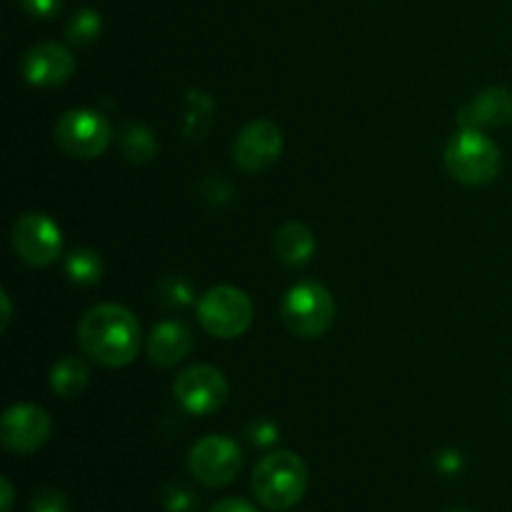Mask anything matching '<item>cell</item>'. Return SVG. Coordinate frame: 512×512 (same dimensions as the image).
<instances>
[{
	"label": "cell",
	"mask_w": 512,
	"mask_h": 512,
	"mask_svg": "<svg viewBox=\"0 0 512 512\" xmlns=\"http://www.w3.org/2000/svg\"><path fill=\"white\" fill-rule=\"evenodd\" d=\"M140 323L128 308L103 303L80 318L78 343L83 353L105 368H123L140 353Z\"/></svg>",
	"instance_id": "cell-1"
},
{
	"label": "cell",
	"mask_w": 512,
	"mask_h": 512,
	"mask_svg": "<svg viewBox=\"0 0 512 512\" xmlns=\"http://www.w3.org/2000/svg\"><path fill=\"white\" fill-rule=\"evenodd\" d=\"M250 488L263 508L290 510L303 500L305 488H308V470L295 453L275 450L255 465Z\"/></svg>",
	"instance_id": "cell-2"
},
{
	"label": "cell",
	"mask_w": 512,
	"mask_h": 512,
	"mask_svg": "<svg viewBox=\"0 0 512 512\" xmlns=\"http://www.w3.org/2000/svg\"><path fill=\"white\" fill-rule=\"evenodd\" d=\"M445 168L450 178L463 185H488L503 170V153L483 135V130H463L453 135L445 148Z\"/></svg>",
	"instance_id": "cell-3"
},
{
	"label": "cell",
	"mask_w": 512,
	"mask_h": 512,
	"mask_svg": "<svg viewBox=\"0 0 512 512\" xmlns=\"http://www.w3.org/2000/svg\"><path fill=\"white\" fill-rule=\"evenodd\" d=\"M280 318L285 328L305 340L320 338L335 320V298L323 283L303 280L285 293L280 305Z\"/></svg>",
	"instance_id": "cell-4"
},
{
	"label": "cell",
	"mask_w": 512,
	"mask_h": 512,
	"mask_svg": "<svg viewBox=\"0 0 512 512\" xmlns=\"http://www.w3.org/2000/svg\"><path fill=\"white\" fill-rule=\"evenodd\" d=\"M253 315L250 298L233 285H215L198 300L200 328L220 340H233L248 333Z\"/></svg>",
	"instance_id": "cell-5"
},
{
	"label": "cell",
	"mask_w": 512,
	"mask_h": 512,
	"mask_svg": "<svg viewBox=\"0 0 512 512\" xmlns=\"http://www.w3.org/2000/svg\"><path fill=\"white\" fill-rule=\"evenodd\" d=\"M113 128L100 113L88 108H73L55 123V143L65 155L78 160H93L108 150Z\"/></svg>",
	"instance_id": "cell-6"
},
{
	"label": "cell",
	"mask_w": 512,
	"mask_h": 512,
	"mask_svg": "<svg viewBox=\"0 0 512 512\" xmlns=\"http://www.w3.org/2000/svg\"><path fill=\"white\" fill-rule=\"evenodd\" d=\"M188 470L198 483L208 488H225L243 470L240 445L225 435H208L190 448Z\"/></svg>",
	"instance_id": "cell-7"
},
{
	"label": "cell",
	"mask_w": 512,
	"mask_h": 512,
	"mask_svg": "<svg viewBox=\"0 0 512 512\" xmlns=\"http://www.w3.org/2000/svg\"><path fill=\"white\" fill-rule=\"evenodd\" d=\"M10 243H13L15 255L30 268H45V265L55 263L63 253L60 228L45 213L20 215L10 230Z\"/></svg>",
	"instance_id": "cell-8"
},
{
	"label": "cell",
	"mask_w": 512,
	"mask_h": 512,
	"mask_svg": "<svg viewBox=\"0 0 512 512\" xmlns=\"http://www.w3.org/2000/svg\"><path fill=\"white\" fill-rule=\"evenodd\" d=\"M228 380L213 365H190L175 378L173 395L188 415H210L228 400Z\"/></svg>",
	"instance_id": "cell-9"
},
{
	"label": "cell",
	"mask_w": 512,
	"mask_h": 512,
	"mask_svg": "<svg viewBox=\"0 0 512 512\" xmlns=\"http://www.w3.org/2000/svg\"><path fill=\"white\" fill-rule=\"evenodd\" d=\"M283 153V130L273 120H253L233 143V160L243 173L255 175L273 168Z\"/></svg>",
	"instance_id": "cell-10"
},
{
	"label": "cell",
	"mask_w": 512,
	"mask_h": 512,
	"mask_svg": "<svg viewBox=\"0 0 512 512\" xmlns=\"http://www.w3.org/2000/svg\"><path fill=\"white\" fill-rule=\"evenodd\" d=\"M50 415L30 403H18L8 408L0 418V443L8 453L30 455L43 448L50 438Z\"/></svg>",
	"instance_id": "cell-11"
},
{
	"label": "cell",
	"mask_w": 512,
	"mask_h": 512,
	"mask_svg": "<svg viewBox=\"0 0 512 512\" xmlns=\"http://www.w3.org/2000/svg\"><path fill=\"white\" fill-rule=\"evenodd\" d=\"M20 73L30 85L55 88L75 73V55L60 43H38L23 55Z\"/></svg>",
	"instance_id": "cell-12"
},
{
	"label": "cell",
	"mask_w": 512,
	"mask_h": 512,
	"mask_svg": "<svg viewBox=\"0 0 512 512\" xmlns=\"http://www.w3.org/2000/svg\"><path fill=\"white\" fill-rule=\"evenodd\" d=\"M512 123V90L495 88L483 90L470 103H465L458 113V125L463 130H488L503 128Z\"/></svg>",
	"instance_id": "cell-13"
},
{
	"label": "cell",
	"mask_w": 512,
	"mask_h": 512,
	"mask_svg": "<svg viewBox=\"0 0 512 512\" xmlns=\"http://www.w3.org/2000/svg\"><path fill=\"white\" fill-rule=\"evenodd\" d=\"M195 335L183 320H165L153 328L148 338V355L160 368H173L190 355Z\"/></svg>",
	"instance_id": "cell-14"
},
{
	"label": "cell",
	"mask_w": 512,
	"mask_h": 512,
	"mask_svg": "<svg viewBox=\"0 0 512 512\" xmlns=\"http://www.w3.org/2000/svg\"><path fill=\"white\" fill-rule=\"evenodd\" d=\"M275 255L283 260L288 268H303L315 253V235L305 223H285L275 233Z\"/></svg>",
	"instance_id": "cell-15"
},
{
	"label": "cell",
	"mask_w": 512,
	"mask_h": 512,
	"mask_svg": "<svg viewBox=\"0 0 512 512\" xmlns=\"http://www.w3.org/2000/svg\"><path fill=\"white\" fill-rule=\"evenodd\" d=\"M90 383V370L88 365L83 363L75 355H68V358H60L58 363L50 370V388L58 398H78V395L85 393Z\"/></svg>",
	"instance_id": "cell-16"
},
{
	"label": "cell",
	"mask_w": 512,
	"mask_h": 512,
	"mask_svg": "<svg viewBox=\"0 0 512 512\" xmlns=\"http://www.w3.org/2000/svg\"><path fill=\"white\" fill-rule=\"evenodd\" d=\"M118 143L125 158L135 165L150 163L158 155V140H155L153 130L148 125L138 123V120H125L120 125Z\"/></svg>",
	"instance_id": "cell-17"
},
{
	"label": "cell",
	"mask_w": 512,
	"mask_h": 512,
	"mask_svg": "<svg viewBox=\"0 0 512 512\" xmlns=\"http://www.w3.org/2000/svg\"><path fill=\"white\" fill-rule=\"evenodd\" d=\"M185 115H183V133L185 138H205L210 130V123H213V110L215 100L210 98L203 90H190L188 100H185Z\"/></svg>",
	"instance_id": "cell-18"
},
{
	"label": "cell",
	"mask_w": 512,
	"mask_h": 512,
	"mask_svg": "<svg viewBox=\"0 0 512 512\" xmlns=\"http://www.w3.org/2000/svg\"><path fill=\"white\" fill-rule=\"evenodd\" d=\"M65 275L75 285H95L103 278V260L95 250L75 248L65 258Z\"/></svg>",
	"instance_id": "cell-19"
},
{
	"label": "cell",
	"mask_w": 512,
	"mask_h": 512,
	"mask_svg": "<svg viewBox=\"0 0 512 512\" xmlns=\"http://www.w3.org/2000/svg\"><path fill=\"white\" fill-rule=\"evenodd\" d=\"M103 33V18H100L95 10L80 8L78 13L70 18L68 28H65V38L75 48H85V45H93L95 40Z\"/></svg>",
	"instance_id": "cell-20"
},
{
	"label": "cell",
	"mask_w": 512,
	"mask_h": 512,
	"mask_svg": "<svg viewBox=\"0 0 512 512\" xmlns=\"http://www.w3.org/2000/svg\"><path fill=\"white\" fill-rule=\"evenodd\" d=\"M158 298L163 300L168 308H188L193 303L195 293L193 285L183 278V275H165L158 283Z\"/></svg>",
	"instance_id": "cell-21"
},
{
	"label": "cell",
	"mask_w": 512,
	"mask_h": 512,
	"mask_svg": "<svg viewBox=\"0 0 512 512\" xmlns=\"http://www.w3.org/2000/svg\"><path fill=\"white\" fill-rule=\"evenodd\" d=\"M163 503L170 512H193L195 505H198V498H195L193 490H188L185 485H168L163 493Z\"/></svg>",
	"instance_id": "cell-22"
},
{
	"label": "cell",
	"mask_w": 512,
	"mask_h": 512,
	"mask_svg": "<svg viewBox=\"0 0 512 512\" xmlns=\"http://www.w3.org/2000/svg\"><path fill=\"white\" fill-rule=\"evenodd\" d=\"M30 512H70V505L60 490L43 488L33 495Z\"/></svg>",
	"instance_id": "cell-23"
},
{
	"label": "cell",
	"mask_w": 512,
	"mask_h": 512,
	"mask_svg": "<svg viewBox=\"0 0 512 512\" xmlns=\"http://www.w3.org/2000/svg\"><path fill=\"white\" fill-rule=\"evenodd\" d=\"M20 8L30 15V18L38 20H50L60 13L63 8V0H18Z\"/></svg>",
	"instance_id": "cell-24"
},
{
	"label": "cell",
	"mask_w": 512,
	"mask_h": 512,
	"mask_svg": "<svg viewBox=\"0 0 512 512\" xmlns=\"http://www.w3.org/2000/svg\"><path fill=\"white\" fill-rule=\"evenodd\" d=\"M248 438L258 448H268V445H273L278 440V428L270 420H255L248 428Z\"/></svg>",
	"instance_id": "cell-25"
},
{
	"label": "cell",
	"mask_w": 512,
	"mask_h": 512,
	"mask_svg": "<svg viewBox=\"0 0 512 512\" xmlns=\"http://www.w3.org/2000/svg\"><path fill=\"white\" fill-rule=\"evenodd\" d=\"M210 512H258L255 505H250L248 500H240V498H228V500H220L215 503Z\"/></svg>",
	"instance_id": "cell-26"
},
{
	"label": "cell",
	"mask_w": 512,
	"mask_h": 512,
	"mask_svg": "<svg viewBox=\"0 0 512 512\" xmlns=\"http://www.w3.org/2000/svg\"><path fill=\"white\" fill-rule=\"evenodd\" d=\"M438 463L440 470H445V473H458V470L463 468V458H460L458 453H443Z\"/></svg>",
	"instance_id": "cell-27"
},
{
	"label": "cell",
	"mask_w": 512,
	"mask_h": 512,
	"mask_svg": "<svg viewBox=\"0 0 512 512\" xmlns=\"http://www.w3.org/2000/svg\"><path fill=\"white\" fill-rule=\"evenodd\" d=\"M0 495H3V505H0V512H10V510H13L15 493H13V485H10L8 478L0 480Z\"/></svg>",
	"instance_id": "cell-28"
},
{
	"label": "cell",
	"mask_w": 512,
	"mask_h": 512,
	"mask_svg": "<svg viewBox=\"0 0 512 512\" xmlns=\"http://www.w3.org/2000/svg\"><path fill=\"white\" fill-rule=\"evenodd\" d=\"M0 303H3V323H0V328H8V323H10V313H13V310H10V295L5 293H0Z\"/></svg>",
	"instance_id": "cell-29"
},
{
	"label": "cell",
	"mask_w": 512,
	"mask_h": 512,
	"mask_svg": "<svg viewBox=\"0 0 512 512\" xmlns=\"http://www.w3.org/2000/svg\"><path fill=\"white\" fill-rule=\"evenodd\" d=\"M450 512H468V510H450Z\"/></svg>",
	"instance_id": "cell-30"
}]
</instances>
